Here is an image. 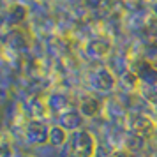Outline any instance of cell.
<instances>
[{"mask_svg":"<svg viewBox=\"0 0 157 157\" xmlns=\"http://www.w3.org/2000/svg\"><path fill=\"white\" fill-rule=\"evenodd\" d=\"M118 86H120L124 92L132 94V92H138L141 85H140V79L136 76V72L132 69H127V71H124L118 76Z\"/></svg>","mask_w":157,"mask_h":157,"instance_id":"11","label":"cell"},{"mask_svg":"<svg viewBox=\"0 0 157 157\" xmlns=\"http://www.w3.org/2000/svg\"><path fill=\"white\" fill-rule=\"evenodd\" d=\"M154 141H155V145H157V129H155V136H154Z\"/></svg>","mask_w":157,"mask_h":157,"instance_id":"22","label":"cell"},{"mask_svg":"<svg viewBox=\"0 0 157 157\" xmlns=\"http://www.w3.org/2000/svg\"><path fill=\"white\" fill-rule=\"evenodd\" d=\"M104 102L106 101L101 99L95 94H85V95H81V99L78 102V109L86 120H92V118H97L104 113Z\"/></svg>","mask_w":157,"mask_h":157,"instance_id":"6","label":"cell"},{"mask_svg":"<svg viewBox=\"0 0 157 157\" xmlns=\"http://www.w3.org/2000/svg\"><path fill=\"white\" fill-rule=\"evenodd\" d=\"M104 157H134V154L127 148H117V150H111V152Z\"/></svg>","mask_w":157,"mask_h":157,"instance_id":"17","label":"cell"},{"mask_svg":"<svg viewBox=\"0 0 157 157\" xmlns=\"http://www.w3.org/2000/svg\"><path fill=\"white\" fill-rule=\"evenodd\" d=\"M46 104H48V109H50L51 113H64L67 108H71V102H69V97L62 92H53L48 95V99H46Z\"/></svg>","mask_w":157,"mask_h":157,"instance_id":"10","label":"cell"},{"mask_svg":"<svg viewBox=\"0 0 157 157\" xmlns=\"http://www.w3.org/2000/svg\"><path fill=\"white\" fill-rule=\"evenodd\" d=\"M85 117L79 113L78 108H67L64 113L58 115V125L60 127H64L69 134L71 132H74V131H79V129H83V125H85Z\"/></svg>","mask_w":157,"mask_h":157,"instance_id":"7","label":"cell"},{"mask_svg":"<svg viewBox=\"0 0 157 157\" xmlns=\"http://www.w3.org/2000/svg\"><path fill=\"white\" fill-rule=\"evenodd\" d=\"M50 127L44 120H37V118H30L25 127H23V136H25V141L32 145V147H43L48 143L50 138Z\"/></svg>","mask_w":157,"mask_h":157,"instance_id":"4","label":"cell"},{"mask_svg":"<svg viewBox=\"0 0 157 157\" xmlns=\"http://www.w3.org/2000/svg\"><path fill=\"white\" fill-rule=\"evenodd\" d=\"M124 127L131 136H134L138 140L143 141H152L155 136L157 129V120L154 117L147 113H140V111H129L124 122Z\"/></svg>","mask_w":157,"mask_h":157,"instance_id":"2","label":"cell"},{"mask_svg":"<svg viewBox=\"0 0 157 157\" xmlns=\"http://www.w3.org/2000/svg\"><path fill=\"white\" fill-rule=\"evenodd\" d=\"M64 154L71 157H97L99 141L92 131L88 129H79L69 134V140L64 147Z\"/></svg>","mask_w":157,"mask_h":157,"instance_id":"1","label":"cell"},{"mask_svg":"<svg viewBox=\"0 0 157 157\" xmlns=\"http://www.w3.org/2000/svg\"><path fill=\"white\" fill-rule=\"evenodd\" d=\"M88 86L94 94H99V95H106L111 94L118 88V76L115 74L113 69H109L106 65H99L88 72L86 76Z\"/></svg>","mask_w":157,"mask_h":157,"instance_id":"3","label":"cell"},{"mask_svg":"<svg viewBox=\"0 0 157 157\" xmlns=\"http://www.w3.org/2000/svg\"><path fill=\"white\" fill-rule=\"evenodd\" d=\"M152 16H154V18L157 20V0L154 2V4H152Z\"/></svg>","mask_w":157,"mask_h":157,"instance_id":"18","label":"cell"},{"mask_svg":"<svg viewBox=\"0 0 157 157\" xmlns=\"http://www.w3.org/2000/svg\"><path fill=\"white\" fill-rule=\"evenodd\" d=\"M132 71L136 72V76L140 79V85L147 86V85H155L157 83V65L154 62H150L147 58L138 60L132 67Z\"/></svg>","mask_w":157,"mask_h":157,"instance_id":"8","label":"cell"},{"mask_svg":"<svg viewBox=\"0 0 157 157\" xmlns=\"http://www.w3.org/2000/svg\"><path fill=\"white\" fill-rule=\"evenodd\" d=\"M27 14H29V11H27V7L21 6V4H14V6H11L9 11H7V18H9V21L13 23V25L23 23L25 20H27Z\"/></svg>","mask_w":157,"mask_h":157,"instance_id":"14","label":"cell"},{"mask_svg":"<svg viewBox=\"0 0 157 157\" xmlns=\"http://www.w3.org/2000/svg\"><path fill=\"white\" fill-rule=\"evenodd\" d=\"M138 95L141 97L147 104L154 108L157 104V83L155 85H147V86H140L138 90Z\"/></svg>","mask_w":157,"mask_h":157,"instance_id":"15","label":"cell"},{"mask_svg":"<svg viewBox=\"0 0 157 157\" xmlns=\"http://www.w3.org/2000/svg\"><path fill=\"white\" fill-rule=\"evenodd\" d=\"M69 140V132L64 127H60L58 124L50 127V138H48V145H51L53 148H62Z\"/></svg>","mask_w":157,"mask_h":157,"instance_id":"12","label":"cell"},{"mask_svg":"<svg viewBox=\"0 0 157 157\" xmlns=\"http://www.w3.org/2000/svg\"><path fill=\"white\" fill-rule=\"evenodd\" d=\"M18 157H36V155H30V154H21V155H18Z\"/></svg>","mask_w":157,"mask_h":157,"instance_id":"21","label":"cell"},{"mask_svg":"<svg viewBox=\"0 0 157 157\" xmlns=\"http://www.w3.org/2000/svg\"><path fill=\"white\" fill-rule=\"evenodd\" d=\"M29 113L32 115V118H37V120H44L48 115H50V109H48V104H46V99H34L29 101Z\"/></svg>","mask_w":157,"mask_h":157,"instance_id":"13","label":"cell"},{"mask_svg":"<svg viewBox=\"0 0 157 157\" xmlns=\"http://www.w3.org/2000/svg\"><path fill=\"white\" fill-rule=\"evenodd\" d=\"M152 111H154V115H155V118H157V104L154 108H152Z\"/></svg>","mask_w":157,"mask_h":157,"instance_id":"20","label":"cell"},{"mask_svg":"<svg viewBox=\"0 0 157 157\" xmlns=\"http://www.w3.org/2000/svg\"><path fill=\"white\" fill-rule=\"evenodd\" d=\"M0 157H14L13 138L6 131H0Z\"/></svg>","mask_w":157,"mask_h":157,"instance_id":"16","label":"cell"},{"mask_svg":"<svg viewBox=\"0 0 157 157\" xmlns=\"http://www.w3.org/2000/svg\"><path fill=\"white\" fill-rule=\"evenodd\" d=\"M104 113H106V117L113 122V124H117V122H122V124H124L129 111L122 106L118 99H109V101L104 102Z\"/></svg>","mask_w":157,"mask_h":157,"instance_id":"9","label":"cell"},{"mask_svg":"<svg viewBox=\"0 0 157 157\" xmlns=\"http://www.w3.org/2000/svg\"><path fill=\"white\" fill-rule=\"evenodd\" d=\"M86 2H88L90 6H99V4L102 2V0H86Z\"/></svg>","mask_w":157,"mask_h":157,"instance_id":"19","label":"cell"},{"mask_svg":"<svg viewBox=\"0 0 157 157\" xmlns=\"http://www.w3.org/2000/svg\"><path fill=\"white\" fill-rule=\"evenodd\" d=\"M113 51V41L106 36H95L85 43V53L92 60H104Z\"/></svg>","mask_w":157,"mask_h":157,"instance_id":"5","label":"cell"}]
</instances>
